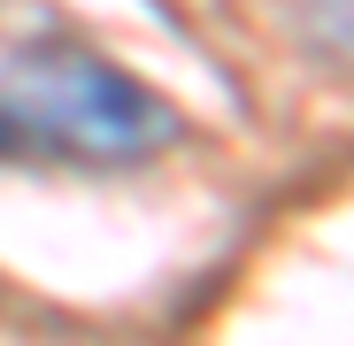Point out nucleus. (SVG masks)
Segmentation results:
<instances>
[{
  "label": "nucleus",
  "instance_id": "nucleus-2",
  "mask_svg": "<svg viewBox=\"0 0 354 346\" xmlns=\"http://www.w3.org/2000/svg\"><path fill=\"white\" fill-rule=\"evenodd\" d=\"M285 16H292V31H301L324 62L354 70V0H285Z\"/></svg>",
  "mask_w": 354,
  "mask_h": 346
},
{
  "label": "nucleus",
  "instance_id": "nucleus-1",
  "mask_svg": "<svg viewBox=\"0 0 354 346\" xmlns=\"http://www.w3.org/2000/svg\"><path fill=\"white\" fill-rule=\"evenodd\" d=\"M177 108L93 46H16L0 62V162L131 169L177 146Z\"/></svg>",
  "mask_w": 354,
  "mask_h": 346
}]
</instances>
